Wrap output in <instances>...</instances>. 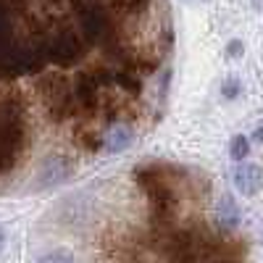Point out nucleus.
I'll return each instance as SVG.
<instances>
[{"label":"nucleus","instance_id":"nucleus-15","mask_svg":"<svg viewBox=\"0 0 263 263\" xmlns=\"http://www.w3.org/2000/svg\"><path fill=\"white\" fill-rule=\"evenodd\" d=\"M242 53H245V45H242L239 40H232L229 45H227V58H232V61L242 58Z\"/></svg>","mask_w":263,"mask_h":263},{"label":"nucleus","instance_id":"nucleus-1","mask_svg":"<svg viewBox=\"0 0 263 263\" xmlns=\"http://www.w3.org/2000/svg\"><path fill=\"white\" fill-rule=\"evenodd\" d=\"M21 145H24L21 108L13 100H3L0 103V177L16 166L21 156Z\"/></svg>","mask_w":263,"mask_h":263},{"label":"nucleus","instance_id":"nucleus-12","mask_svg":"<svg viewBox=\"0 0 263 263\" xmlns=\"http://www.w3.org/2000/svg\"><path fill=\"white\" fill-rule=\"evenodd\" d=\"M229 156H232L237 163H245V158L250 156V137H245V135H234L232 142H229Z\"/></svg>","mask_w":263,"mask_h":263},{"label":"nucleus","instance_id":"nucleus-14","mask_svg":"<svg viewBox=\"0 0 263 263\" xmlns=\"http://www.w3.org/2000/svg\"><path fill=\"white\" fill-rule=\"evenodd\" d=\"M239 90H242V87H239V82H237V79H229V82H224V84H221V92H224V98H227V100H234V98L239 95Z\"/></svg>","mask_w":263,"mask_h":263},{"label":"nucleus","instance_id":"nucleus-17","mask_svg":"<svg viewBox=\"0 0 263 263\" xmlns=\"http://www.w3.org/2000/svg\"><path fill=\"white\" fill-rule=\"evenodd\" d=\"M253 137H255V140H258V142L263 145V124H260V126H255V132H253Z\"/></svg>","mask_w":263,"mask_h":263},{"label":"nucleus","instance_id":"nucleus-7","mask_svg":"<svg viewBox=\"0 0 263 263\" xmlns=\"http://www.w3.org/2000/svg\"><path fill=\"white\" fill-rule=\"evenodd\" d=\"M232 182H234L239 195L253 197L263 190V168L255 163H237L232 171Z\"/></svg>","mask_w":263,"mask_h":263},{"label":"nucleus","instance_id":"nucleus-6","mask_svg":"<svg viewBox=\"0 0 263 263\" xmlns=\"http://www.w3.org/2000/svg\"><path fill=\"white\" fill-rule=\"evenodd\" d=\"M77 174V161L69 156H48L37 168V187L48 190V187H58L63 182H69Z\"/></svg>","mask_w":263,"mask_h":263},{"label":"nucleus","instance_id":"nucleus-11","mask_svg":"<svg viewBox=\"0 0 263 263\" xmlns=\"http://www.w3.org/2000/svg\"><path fill=\"white\" fill-rule=\"evenodd\" d=\"M8 42H13V34H11V8H8V0H0V50H3Z\"/></svg>","mask_w":263,"mask_h":263},{"label":"nucleus","instance_id":"nucleus-5","mask_svg":"<svg viewBox=\"0 0 263 263\" xmlns=\"http://www.w3.org/2000/svg\"><path fill=\"white\" fill-rule=\"evenodd\" d=\"M42 95H45V105L55 119H66L77 111V98H74V84L66 77H50L42 82Z\"/></svg>","mask_w":263,"mask_h":263},{"label":"nucleus","instance_id":"nucleus-10","mask_svg":"<svg viewBox=\"0 0 263 263\" xmlns=\"http://www.w3.org/2000/svg\"><path fill=\"white\" fill-rule=\"evenodd\" d=\"M132 142H135V135H132L129 126H114V129H108L105 137H103V147H105L108 153H121V150H126Z\"/></svg>","mask_w":263,"mask_h":263},{"label":"nucleus","instance_id":"nucleus-18","mask_svg":"<svg viewBox=\"0 0 263 263\" xmlns=\"http://www.w3.org/2000/svg\"><path fill=\"white\" fill-rule=\"evenodd\" d=\"M0 248H3V232H0Z\"/></svg>","mask_w":263,"mask_h":263},{"label":"nucleus","instance_id":"nucleus-3","mask_svg":"<svg viewBox=\"0 0 263 263\" xmlns=\"http://www.w3.org/2000/svg\"><path fill=\"white\" fill-rule=\"evenodd\" d=\"M135 179L140 182V187L145 190L147 200H150V208H153V216L158 218H166L171 211H174V192L166 182V177L161 174L158 166H140L135 171Z\"/></svg>","mask_w":263,"mask_h":263},{"label":"nucleus","instance_id":"nucleus-16","mask_svg":"<svg viewBox=\"0 0 263 263\" xmlns=\"http://www.w3.org/2000/svg\"><path fill=\"white\" fill-rule=\"evenodd\" d=\"M124 3H126V8H129V11H137V8H145V6L150 3V0H124Z\"/></svg>","mask_w":263,"mask_h":263},{"label":"nucleus","instance_id":"nucleus-9","mask_svg":"<svg viewBox=\"0 0 263 263\" xmlns=\"http://www.w3.org/2000/svg\"><path fill=\"white\" fill-rule=\"evenodd\" d=\"M216 221L221 229H234L239 224V208L232 195H221V200L216 205Z\"/></svg>","mask_w":263,"mask_h":263},{"label":"nucleus","instance_id":"nucleus-8","mask_svg":"<svg viewBox=\"0 0 263 263\" xmlns=\"http://www.w3.org/2000/svg\"><path fill=\"white\" fill-rule=\"evenodd\" d=\"M98 79L95 74H79L77 82H74V98H77V105L79 108H95V100H98Z\"/></svg>","mask_w":263,"mask_h":263},{"label":"nucleus","instance_id":"nucleus-2","mask_svg":"<svg viewBox=\"0 0 263 263\" xmlns=\"http://www.w3.org/2000/svg\"><path fill=\"white\" fill-rule=\"evenodd\" d=\"M77 18L87 42H92L98 48H114L116 27H114L111 13L100 3H95V0H77Z\"/></svg>","mask_w":263,"mask_h":263},{"label":"nucleus","instance_id":"nucleus-13","mask_svg":"<svg viewBox=\"0 0 263 263\" xmlns=\"http://www.w3.org/2000/svg\"><path fill=\"white\" fill-rule=\"evenodd\" d=\"M37 263H77L71 253H66V250H53V253H45Z\"/></svg>","mask_w":263,"mask_h":263},{"label":"nucleus","instance_id":"nucleus-4","mask_svg":"<svg viewBox=\"0 0 263 263\" xmlns=\"http://www.w3.org/2000/svg\"><path fill=\"white\" fill-rule=\"evenodd\" d=\"M40 48H42V53H45L48 63H55V66H61V69L74 66L84 53L82 37L77 32H69V29L53 32L45 42H40Z\"/></svg>","mask_w":263,"mask_h":263}]
</instances>
